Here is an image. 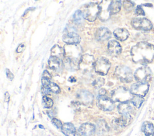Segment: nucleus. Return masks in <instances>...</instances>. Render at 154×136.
<instances>
[{"instance_id":"412c9836","label":"nucleus","mask_w":154,"mask_h":136,"mask_svg":"<svg viewBox=\"0 0 154 136\" xmlns=\"http://www.w3.org/2000/svg\"><path fill=\"white\" fill-rule=\"evenodd\" d=\"M114 35L120 41H125L129 37V32L125 28H117L114 31Z\"/></svg>"},{"instance_id":"f257e3e1","label":"nucleus","mask_w":154,"mask_h":136,"mask_svg":"<svg viewBox=\"0 0 154 136\" xmlns=\"http://www.w3.org/2000/svg\"><path fill=\"white\" fill-rule=\"evenodd\" d=\"M131 54L134 62L146 64L154 59V47L147 42H140L132 47Z\"/></svg>"},{"instance_id":"c756f323","label":"nucleus","mask_w":154,"mask_h":136,"mask_svg":"<svg viewBox=\"0 0 154 136\" xmlns=\"http://www.w3.org/2000/svg\"><path fill=\"white\" fill-rule=\"evenodd\" d=\"M51 92H53V93H58L60 92V87L55 83H52V82H51L49 85L47 86Z\"/></svg>"},{"instance_id":"9b49d317","label":"nucleus","mask_w":154,"mask_h":136,"mask_svg":"<svg viewBox=\"0 0 154 136\" xmlns=\"http://www.w3.org/2000/svg\"><path fill=\"white\" fill-rule=\"evenodd\" d=\"M97 105L103 111H111L114 108V102L111 98L105 95H100L97 98Z\"/></svg>"},{"instance_id":"473e14b6","label":"nucleus","mask_w":154,"mask_h":136,"mask_svg":"<svg viewBox=\"0 0 154 136\" xmlns=\"http://www.w3.org/2000/svg\"><path fill=\"white\" fill-rule=\"evenodd\" d=\"M135 13H136V14H137V15H143V16H144V15L145 14L143 9V8H141V7L140 6V5L137 6V7L136 8Z\"/></svg>"},{"instance_id":"c85d7f7f","label":"nucleus","mask_w":154,"mask_h":136,"mask_svg":"<svg viewBox=\"0 0 154 136\" xmlns=\"http://www.w3.org/2000/svg\"><path fill=\"white\" fill-rule=\"evenodd\" d=\"M104 83H105L104 78H103L102 77H97L96 78H95L93 80V81L92 83V85L95 88L97 89V88H100L101 86H102Z\"/></svg>"},{"instance_id":"b1692460","label":"nucleus","mask_w":154,"mask_h":136,"mask_svg":"<svg viewBox=\"0 0 154 136\" xmlns=\"http://www.w3.org/2000/svg\"><path fill=\"white\" fill-rule=\"evenodd\" d=\"M121 1H111L109 5V10L111 14L117 13L121 8Z\"/></svg>"},{"instance_id":"0eeeda50","label":"nucleus","mask_w":154,"mask_h":136,"mask_svg":"<svg viewBox=\"0 0 154 136\" xmlns=\"http://www.w3.org/2000/svg\"><path fill=\"white\" fill-rule=\"evenodd\" d=\"M94 59L92 55H82L79 64V69L83 72H89L94 68Z\"/></svg>"},{"instance_id":"e433bc0d","label":"nucleus","mask_w":154,"mask_h":136,"mask_svg":"<svg viewBox=\"0 0 154 136\" xmlns=\"http://www.w3.org/2000/svg\"><path fill=\"white\" fill-rule=\"evenodd\" d=\"M10 100V94L8 92H6L5 93V101L8 102Z\"/></svg>"},{"instance_id":"a878e982","label":"nucleus","mask_w":154,"mask_h":136,"mask_svg":"<svg viewBox=\"0 0 154 136\" xmlns=\"http://www.w3.org/2000/svg\"><path fill=\"white\" fill-rule=\"evenodd\" d=\"M143 101H144V99L143 97L140 96H137V95H134L131 100V103L138 108L141 107Z\"/></svg>"},{"instance_id":"4be33fe9","label":"nucleus","mask_w":154,"mask_h":136,"mask_svg":"<svg viewBox=\"0 0 154 136\" xmlns=\"http://www.w3.org/2000/svg\"><path fill=\"white\" fill-rule=\"evenodd\" d=\"M51 56L57 57L58 58L61 59V60H63L62 59L64 58V49H63L58 45H55L51 49Z\"/></svg>"},{"instance_id":"6ab92c4d","label":"nucleus","mask_w":154,"mask_h":136,"mask_svg":"<svg viewBox=\"0 0 154 136\" xmlns=\"http://www.w3.org/2000/svg\"><path fill=\"white\" fill-rule=\"evenodd\" d=\"M49 68L52 70H58L63 64V60L54 56H51L48 61Z\"/></svg>"},{"instance_id":"4468645a","label":"nucleus","mask_w":154,"mask_h":136,"mask_svg":"<svg viewBox=\"0 0 154 136\" xmlns=\"http://www.w3.org/2000/svg\"><path fill=\"white\" fill-rule=\"evenodd\" d=\"M63 40L67 44H78L81 41V37L75 32L70 31L63 35Z\"/></svg>"},{"instance_id":"a211bd4d","label":"nucleus","mask_w":154,"mask_h":136,"mask_svg":"<svg viewBox=\"0 0 154 136\" xmlns=\"http://www.w3.org/2000/svg\"><path fill=\"white\" fill-rule=\"evenodd\" d=\"M77 98L80 102L84 104L92 102L93 99V95L90 92L85 90H80L77 94Z\"/></svg>"},{"instance_id":"393cba45","label":"nucleus","mask_w":154,"mask_h":136,"mask_svg":"<svg viewBox=\"0 0 154 136\" xmlns=\"http://www.w3.org/2000/svg\"><path fill=\"white\" fill-rule=\"evenodd\" d=\"M51 78H52V76L50 74V73L47 70H45L43 73L42 78L43 86L47 87L49 85V84L51 82Z\"/></svg>"},{"instance_id":"cd10ccee","label":"nucleus","mask_w":154,"mask_h":136,"mask_svg":"<svg viewBox=\"0 0 154 136\" xmlns=\"http://www.w3.org/2000/svg\"><path fill=\"white\" fill-rule=\"evenodd\" d=\"M83 19L84 18L81 10H77L73 16V19L75 22L77 24H80L83 21Z\"/></svg>"},{"instance_id":"72a5a7b5","label":"nucleus","mask_w":154,"mask_h":136,"mask_svg":"<svg viewBox=\"0 0 154 136\" xmlns=\"http://www.w3.org/2000/svg\"><path fill=\"white\" fill-rule=\"evenodd\" d=\"M42 93L46 95L48 94H49L51 92L49 89L48 87H45V86H43L42 87Z\"/></svg>"},{"instance_id":"39448f33","label":"nucleus","mask_w":154,"mask_h":136,"mask_svg":"<svg viewBox=\"0 0 154 136\" xmlns=\"http://www.w3.org/2000/svg\"><path fill=\"white\" fill-rule=\"evenodd\" d=\"M114 74L121 81L124 83H130L133 79L131 69L125 65L117 67L114 71Z\"/></svg>"},{"instance_id":"f03ea898","label":"nucleus","mask_w":154,"mask_h":136,"mask_svg":"<svg viewBox=\"0 0 154 136\" xmlns=\"http://www.w3.org/2000/svg\"><path fill=\"white\" fill-rule=\"evenodd\" d=\"M64 60L79 67L82 57V49L78 44H66L64 47Z\"/></svg>"},{"instance_id":"6e6552de","label":"nucleus","mask_w":154,"mask_h":136,"mask_svg":"<svg viewBox=\"0 0 154 136\" xmlns=\"http://www.w3.org/2000/svg\"><path fill=\"white\" fill-rule=\"evenodd\" d=\"M135 78L140 82H147L152 76L150 68L147 66H142L138 68L134 73Z\"/></svg>"},{"instance_id":"4c0bfd02","label":"nucleus","mask_w":154,"mask_h":136,"mask_svg":"<svg viewBox=\"0 0 154 136\" xmlns=\"http://www.w3.org/2000/svg\"><path fill=\"white\" fill-rule=\"evenodd\" d=\"M105 93H106V91H105V90L103 89H102L100 90V92H99L100 95H105Z\"/></svg>"},{"instance_id":"dca6fc26","label":"nucleus","mask_w":154,"mask_h":136,"mask_svg":"<svg viewBox=\"0 0 154 136\" xmlns=\"http://www.w3.org/2000/svg\"><path fill=\"white\" fill-rule=\"evenodd\" d=\"M96 38L99 41H105L111 37V31L105 27L99 28L96 32Z\"/></svg>"},{"instance_id":"20e7f679","label":"nucleus","mask_w":154,"mask_h":136,"mask_svg":"<svg viewBox=\"0 0 154 136\" xmlns=\"http://www.w3.org/2000/svg\"><path fill=\"white\" fill-rule=\"evenodd\" d=\"M81 11L84 19L90 22H93L99 17L100 12L99 4L95 2L85 4L81 7Z\"/></svg>"},{"instance_id":"7ed1b4c3","label":"nucleus","mask_w":154,"mask_h":136,"mask_svg":"<svg viewBox=\"0 0 154 136\" xmlns=\"http://www.w3.org/2000/svg\"><path fill=\"white\" fill-rule=\"evenodd\" d=\"M111 96L114 102L120 103L128 102L133 97L130 90L123 86H118L114 89L111 92Z\"/></svg>"},{"instance_id":"aec40b11","label":"nucleus","mask_w":154,"mask_h":136,"mask_svg":"<svg viewBox=\"0 0 154 136\" xmlns=\"http://www.w3.org/2000/svg\"><path fill=\"white\" fill-rule=\"evenodd\" d=\"M62 132L66 136H75L76 130L74 125L70 122L65 123L61 128Z\"/></svg>"},{"instance_id":"1a4fd4ad","label":"nucleus","mask_w":154,"mask_h":136,"mask_svg":"<svg viewBox=\"0 0 154 136\" xmlns=\"http://www.w3.org/2000/svg\"><path fill=\"white\" fill-rule=\"evenodd\" d=\"M149 88V85L147 82L138 81L134 83L130 89L131 93L134 95L140 96L141 97L144 96L147 93Z\"/></svg>"},{"instance_id":"f3484780","label":"nucleus","mask_w":154,"mask_h":136,"mask_svg":"<svg viewBox=\"0 0 154 136\" xmlns=\"http://www.w3.org/2000/svg\"><path fill=\"white\" fill-rule=\"evenodd\" d=\"M108 50L110 55L116 56L120 54L122 52V47L117 41L112 40L108 42Z\"/></svg>"},{"instance_id":"c9c22d12","label":"nucleus","mask_w":154,"mask_h":136,"mask_svg":"<svg viewBox=\"0 0 154 136\" xmlns=\"http://www.w3.org/2000/svg\"><path fill=\"white\" fill-rule=\"evenodd\" d=\"M25 45L23 44H20L19 46H18V47L17 48V52H18V53H20V52H22L23 50H24V49H25Z\"/></svg>"},{"instance_id":"5701e85b","label":"nucleus","mask_w":154,"mask_h":136,"mask_svg":"<svg viewBox=\"0 0 154 136\" xmlns=\"http://www.w3.org/2000/svg\"><path fill=\"white\" fill-rule=\"evenodd\" d=\"M142 131L146 136H149L154 132V127L152 123L149 122H144L141 128Z\"/></svg>"},{"instance_id":"f704fd0d","label":"nucleus","mask_w":154,"mask_h":136,"mask_svg":"<svg viewBox=\"0 0 154 136\" xmlns=\"http://www.w3.org/2000/svg\"><path fill=\"white\" fill-rule=\"evenodd\" d=\"M6 74H7V77L8 78H9L10 80H12L14 78V75L12 74V72L8 69H6Z\"/></svg>"},{"instance_id":"7c9ffc66","label":"nucleus","mask_w":154,"mask_h":136,"mask_svg":"<svg viewBox=\"0 0 154 136\" xmlns=\"http://www.w3.org/2000/svg\"><path fill=\"white\" fill-rule=\"evenodd\" d=\"M123 7L127 10H131L134 6V2L130 1H124L123 3Z\"/></svg>"},{"instance_id":"9d476101","label":"nucleus","mask_w":154,"mask_h":136,"mask_svg":"<svg viewBox=\"0 0 154 136\" xmlns=\"http://www.w3.org/2000/svg\"><path fill=\"white\" fill-rule=\"evenodd\" d=\"M132 26L137 29L144 31H149L152 28V23L151 22L144 17L135 18L132 20Z\"/></svg>"},{"instance_id":"bb28decb","label":"nucleus","mask_w":154,"mask_h":136,"mask_svg":"<svg viewBox=\"0 0 154 136\" xmlns=\"http://www.w3.org/2000/svg\"><path fill=\"white\" fill-rule=\"evenodd\" d=\"M42 103H43V105L44 107L47 108H49L52 107L54 102L52 100V99H51L50 98H49V97H48L47 96L45 95V96H43Z\"/></svg>"},{"instance_id":"423d86ee","label":"nucleus","mask_w":154,"mask_h":136,"mask_svg":"<svg viewBox=\"0 0 154 136\" xmlns=\"http://www.w3.org/2000/svg\"><path fill=\"white\" fill-rule=\"evenodd\" d=\"M111 65V64L107 58L100 57L95 61L94 69L96 72L97 74L102 75H105L108 73Z\"/></svg>"},{"instance_id":"2eb2a0df","label":"nucleus","mask_w":154,"mask_h":136,"mask_svg":"<svg viewBox=\"0 0 154 136\" xmlns=\"http://www.w3.org/2000/svg\"><path fill=\"white\" fill-rule=\"evenodd\" d=\"M118 111L122 116L132 118V114L134 112V108L128 102L120 103L118 107Z\"/></svg>"},{"instance_id":"58836bf2","label":"nucleus","mask_w":154,"mask_h":136,"mask_svg":"<svg viewBox=\"0 0 154 136\" xmlns=\"http://www.w3.org/2000/svg\"><path fill=\"white\" fill-rule=\"evenodd\" d=\"M152 136H154V132L153 133V134H152Z\"/></svg>"},{"instance_id":"2f4dec72","label":"nucleus","mask_w":154,"mask_h":136,"mask_svg":"<svg viewBox=\"0 0 154 136\" xmlns=\"http://www.w3.org/2000/svg\"><path fill=\"white\" fill-rule=\"evenodd\" d=\"M52 123L58 128V129H60V128H61L62 126H63V124L61 123V122L58 119H56V118H53L52 119Z\"/></svg>"},{"instance_id":"ddd939ff","label":"nucleus","mask_w":154,"mask_h":136,"mask_svg":"<svg viewBox=\"0 0 154 136\" xmlns=\"http://www.w3.org/2000/svg\"><path fill=\"white\" fill-rule=\"evenodd\" d=\"M110 3L111 1H102L100 4H99L100 8L99 18L102 21L108 20L111 15L109 10Z\"/></svg>"},{"instance_id":"f8f14e48","label":"nucleus","mask_w":154,"mask_h":136,"mask_svg":"<svg viewBox=\"0 0 154 136\" xmlns=\"http://www.w3.org/2000/svg\"><path fill=\"white\" fill-rule=\"evenodd\" d=\"M95 131V126L90 123L82 124L76 131L75 136H92Z\"/></svg>"}]
</instances>
